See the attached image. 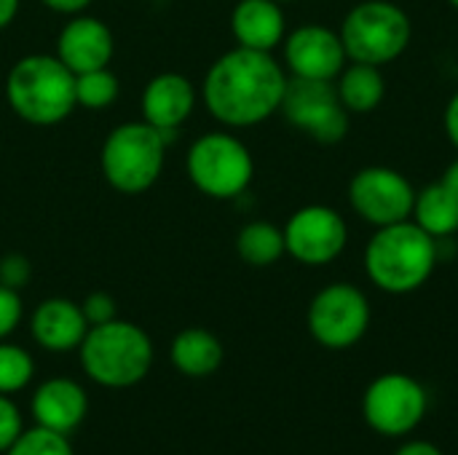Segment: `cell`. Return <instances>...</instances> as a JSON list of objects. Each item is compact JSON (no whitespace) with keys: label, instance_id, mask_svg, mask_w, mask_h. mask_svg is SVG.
<instances>
[{"label":"cell","instance_id":"obj_18","mask_svg":"<svg viewBox=\"0 0 458 455\" xmlns=\"http://www.w3.org/2000/svg\"><path fill=\"white\" fill-rule=\"evenodd\" d=\"M231 32L242 48L274 51L287 35V19L276 0H239L231 13Z\"/></svg>","mask_w":458,"mask_h":455},{"label":"cell","instance_id":"obj_15","mask_svg":"<svg viewBox=\"0 0 458 455\" xmlns=\"http://www.w3.org/2000/svg\"><path fill=\"white\" fill-rule=\"evenodd\" d=\"M142 121L161 131H180L196 110V86L182 72H158L140 97Z\"/></svg>","mask_w":458,"mask_h":455},{"label":"cell","instance_id":"obj_17","mask_svg":"<svg viewBox=\"0 0 458 455\" xmlns=\"http://www.w3.org/2000/svg\"><path fill=\"white\" fill-rule=\"evenodd\" d=\"M89 413V397L81 383L70 378H48L32 394V418L38 426L70 434Z\"/></svg>","mask_w":458,"mask_h":455},{"label":"cell","instance_id":"obj_24","mask_svg":"<svg viewBox=\"0 0 458 455\" xmlns=\"http://www.w3.org/2000/svg\"><path fill=\"white\" fill-rule=\"evenodd\" d=\"M35 375V362L32 357L13 343L0 341V394H16L30 386Z\"/></svg>","mask_w":458,"mask_h":455},{"label":"cell","instance_id":"obj_11","mask_svg":"<svg viewBox=\"0 0 458 455\" xmlns=\"http://www.w3.org/2000/svg\"><path fill=\"white\" fill-rule=\"evenodd\" d=\"M349 204L373 228L405 223L413 215L416 188L392 166H365L349 182Z\"/></svg>","mask_w":458,"mask_h":455},{"label":"cell","instance_id":"obj_3","mask_svg":"<svg viewBox=\"0 0 458 455\" xmlns=\"http://www.w3.org/2000/svg\"><path fill=\"white\" fill-rule=\"evenodd\" d=\"M5 99L32 126H56L75 110V72L56 54H27L8 70Z\"/></svg>","mask_w":458,"mask_h":455},{"label":"cell","instance_id":"obj_14","mask_svg":"<svg viewBox=\"0 0 458 455\" xmlns=\"http://www.w3.org/2000/svg\"><path fill=\"white\" fill-rule=\"evenodd\" d=\"M115 54V40L110 27L89 13L72 16L56 35V56L75 75L107 67Z\"/></svg>","mask_w":458,"mask_h":455},{"label":"cell","instance_id":"obj_29","mask_svg":"<svg viewBox=\"0 0 458 455\" xmlns=\"http://www.w3.org/2000/svg\"><path fill=\"white\" fill-rule=\"evenodd\" d=\"M81 311L89 322V327H97V324H105V322H113L118 308H115V300L107 295V292H91L86 295V300L81 303Z\"/></svg>","mask_w":458,"mask_h":455},{"label":"cell","instance_id":"obj_28","mask_svg":"<svg viewBox=\"0 0 458 455\" xmlns=\"http://www.w3.org/2000/svg\"><path fill=\"white\" fill-rule=\"evenodd\" d=\"M21 432L24 429L19 408L8 400V394H0V453H5Z\"/></svg>","mask_w":458,"mask_h":455},{"label":"cell","instance_id":"obj_30","mask_svg":"<svg viewBox=\"0 0 458 455\" xmlns=\"http://www.w3.org/2000/svg\"><path fill=\"white\" fill-rule=\"evenodd\" d=\"M46 8H51L54 13H64V16H78L83 13L94 0H40Z\"/></svg>","mask_w":458,"mask_h":455},{"label":"cell","instance_id":"obj_26","mask_svg":"<svg viewBox=\"0 0 458 455\" xmlns=\"http://www.w3.org/2000/svg\"><path fill=\"white\" fill-rule=\"evenodd\" d=\"M30 279H32V263L21 252H8L0 257V284L11 290H21L30 284Z\"/></svg>","mask_w":458,"mask_h":455},{"label":"cell","instance_id":"obj_19","mask_svg":"<svg viewBox=\"0 0 458 455\" xmlns=\"http://www.w3.org/2000/svg\"><path fill=\"white\" fill-rule=\"evenodd\" d=\"M172 365L188 378H207L223 365V343L204 327H188L172 341Z\"/></svg>","mask_w":458,"mask_h":455},{"label":"cell","instance_id":"obj_5","mask_svg":"<svg viewBox=\"0 0 458 455\" xmlns=\"http://www.w3.org/2000/svg\"><path fill=\"white\" fill-rule=\"evenodd\" d=\"M78 351L83 373L105 389L137 386L153 367L150 335L118 316L113 322L89 327Z\"/></svg>","mask_w":458,"mask_h":455},{"label":"cell","instance_id":"obj_20","mask_svg":"<svg viewBox=\"0 0 458 455\" xmlns=\"http://www.w3.org/2000/svg\"><path fill=\"white\" fill-rule=\"evenodd\" d=\"M335 88H338L341 105L352 115H368L378 110V105L386 97V80H384L381 67L365 64V62H349L335 78Z\"/></svg>","mask_w":458,"mask_h":455},{"label":"cell","instance_id":"obj_10","mask_svg":"<svg viewBox=\"0 0 458 455\" xmlns=\"http://www.w3.org/2000/svg\"><path fill=\"white\" fill-rule=\"evenodd\" d=\"M427 408V389L405 373H386L376 378L362 397L365 424L384 437L411 434L424 421Z\"/></svg>","mask_w":458,"mask_h":455},{"label":"cell","instance_id":"obj_16","mask_svg":"<svg viewBox=\"0 0 458 455\" xmlns=\"http://www.w3.org/2000/svg\"><path fill=\"white\" fill-rule=\"evenodd\" d=\"M30 333L40 349L64 354L83 343L89 322L81 311V303H72L67 298H48L32 311Z\"/></svg>","mask_w":458,"mask_h":455},{"label":"cell","instance_id":"obj_8","mask_svg":"<svg viewBox=\"0 0 458 455\" xmlns=\"http://www.w3.org/2000/svg\"><path fill=\"white\" fill-rule=\"evenodd\" d=\"M370 327V303L354 284L338 282L319 290L309 306L311 338L333 351L352 349Z\"/></svg>","mask_w":458,"mask_h":455},{"label":"cell","instance_id":"obj_36","mask_svg":"<svg viewBox=\"0 0 458 455\" xmlns=\"http://www.w3.org/2000/svg\"><path fill=\"white\" fill-rule=\"evenodd\" d=\"M276 3H293V0H276Z\"/></svg>","mask_w":458,"mask_h":455},{"label":"cell","instance_id":"obj_6","mask_svg":"<svg viewBox=\"0 0 458 455\" xmlns=\"http://www.w3.org/2000/svg\"><path fill=\"white\" fill-rule=\"evenodd\" d=\"M411 35L413 27L408 13L389 0H362L341 24V40L349 62H365L376 67L400 59L411 46Z\"/></svg>","mask_w":458,"mask_h":455},{"label":"cell","instance_id":"obj_12","mask_svg":"<svg viewBox=\"0 0 458 455\" xmlns=\"http://www.w3.org/2000/svg\"><path fill=\"white\" fill-rule=\"evenodd\" d=\"M284 231V249L301 265H330L341 257L349 241V228L341 212L325 204H309L290 215Z\"/></svg>","mask_w":458,"mask_h":455},{"label":"cell","instance_id":"obj_7","mask_svg":"<svg viewBox=\"0 0 458 455\" xmlns=\"http://www.w3.org/2000/svg\"><path fill=\"white\" fill-rule=\"evenodd\" d=\"M185 172L196 190L217 201H233L247 193L255 177V161L250 147L228 134V131H209L201 134L188 156Z\"/></svg>","mask_w":458,"mask_h":455},{"label":"cell","instance_id":"obj_9","mask_svg":"<svg viewBox=\"0 0 458 455\" xmlns=\"http://www.w3.org/2000/svg\"><path fill=\"white\" fill-rule=\"evenodd\" d=\"M279 110L295 129L306 131L322 145H335L349 131L352 113L341 105L335 80H309L290 75Z\"/></svg>","mask_w":458,"mask_h":455},{"label":"cell","instance_id":"obj_33","mask_svg":"<svg viewBox=\"0 0 458 455\" xmlns=\"http://www.w3.org/2000/svg\"><path fill=\"white\" fill-rule=\"evenodd\" d=\"M19 13V0H0V29H5Z\"/></svg>","mask_w":458,"mask_h":455},{"label":"cell","instance_id":"obj_32","mask_svg":"<svg viewBox=\"0 0 458 455\" xmlns=\"http://www.w3.org/2000/svg\"><path fill=\"white\" fill-rule=\"evenodd\" d=\"M394 455H443V451L432 442H424V440H416V442H405Z\"/></svg>","mask_w":458,"mask_h":455},{"label":"cell","instance_id":"obj_35","mask_svg":"<svg viewBox=\"0 0 458 455\" xmlns=\"http://www.w3.org/2000/svg\"><path fill=\"white\" fill-rule=\"evenodd\" d=\"M448 3H451V5H454V8L458 11V0H448Z\"/></svg>","mask_w":458,"mask_h":455},{"label":"cell","instance_id":"obj_13","mask_svg":"<svg viewBox=\"0 0 458 455\" xmlns=\"http://www.w3.org/2000/svg\"><path fill=\"white\" fill-rule=\"evenodd\" d=\"M284 64L293 78L335 80L349 64L341 32L325 24H301L282 40Z\"/></svg>","mask_w":458,"mask_h":455},{"label":"cell","instance_id":"obj_27","mask_svg":"<svg viewBox=\"0 0 458 455\" xmlns=\"http://www.w3.org/2000/svg\"><path fill=\"white\" fill-rule=\"evenodd\" d=\"M21 314H24V306H21L19 290L0 284V341H5L19 327Z\"/></svg>","mask_w":458,"mask_h":455},{"label":"cell","instance_id":"obj_34","mask_svg":"<svg viewBox=\"0 0 458 455\" xmlns=\"http://www.w3.org/2000/svg\"><path fill=\"white\" fill-rule=\"evenodd\" d=\"M440 182H443V185H445V188H448V190H451V193L458 198V158L448 164V169H445V174H443V180H440Z\"/></svg>","mask_w":458,"mask_h":455},{"label":"cell","instance_id":"obj_22","mask_svg":"<svg viewBox=\"0 0 458 455\" xmlns=\"http://www.w3.org/2000/svg\"><path fill=\"white\" fill-rule=\"evenodd\" d=\"M236 252H239V257L247 265H255V268L274 265L276 260H282V255H287V249H284V231L276 228L274 223L252 220V223H247L239 231Z\"/></svg>","mask_w":458,"mask_h":455},{"label":"cell","instance_id":"obj_21","mask_svg":"<svg viewBox=\"0 0 458 455\" xmlns=\"http://www.w3.org/2000/svg\"><path fill=\"white\" fill-rule=\"evenodd\" d=\"M411 220L437 241L451 239L458 231V198L443 182L427 185L421 193H416Z\"/></svg>","mask_w":458,"mask_h":455},{"label":"cell","instance_id":"obj_31","mask_svg":"<svg viewBox=\"0 0 458 455\" xmlns=\"http://www.w3.org/2000/svg\"><path fill=\"white\" fill-rule=\"evenodd\" d=\"M443 123H445V134H448L451 145L458 150V91L451 97V102H448V107H445Z\"/></svg>","mask_w":458,"mask_h":455},{"label":"cell","instance_id":"obj_2","mask_svg":"<svg viewBox=\"0 0 458 455\" xmlns=\"http://www.w3.org/2000/svg\"><path fill=\"white\" fill-rule=\"evenodd\" d=\"M440 263V244L413 220L376 228L365 247L368 279L389 292L408 295L429 282Z\"/></svg>","mask_w":458,"mask_h":455},{"label":"cell","instance_id":"obj_23","mask_svg":"<svg viewBox=\"0 0 458 455\" xmlns=\"http://www.w3.org/2000/svg\"><path fill=\"white\" fill-rule=\"evenodd\" d=\"M118 94H121V83L110 67H99V70L75 75V99H78V105H83L89 110L110 107L118 99Z\"/></svg>","mask_w":458,"mask_h":455},{"label":"cell","instance_id":"obj_4","mask_svg":"<svg viewBox=\"0 0 458 455\" xmlns=\"http://www.w3.org/2000/svg\"><path fill=\"white\" fill-rule=\"evenodd\" d=\"M177 134L180 131H161L148 121H126L115 126L99 150V166L107 185L126 196L153 188L164 172L166 147Z\"/></svg>","mask_w":458,"mask_h":455},{"label":"cell","instance_id":"obj_25","mask_svg":"<svg viewBox=\"0 0 458 455\" xmlns=\"http://www.w3.org/2000/svg\"><path fill=\"white\" fill-rule=\"evenodd\" d=\"M5 455H75L70 442H67V434H59V432H51V429H43V426H35V429H27L16 437V442L5 451Z\"/></svg>","mask_w":458,"mask_h":455},{"label":"cell","instance_id":"obj_1","mask_svg":"<svg viewBox=\"0 0 458 455\" xmlns=\"http://www.w3.org/2000/svg\"><path fill=\"white\" fill-rule=\"evenodd\" d=\"M287 70L271 51L231 48L215 59L201 83L204 107L228 129H247L268 121L282 107Z\"/></svg>","mask_w":458,"mask_h":455}]
</instances>
